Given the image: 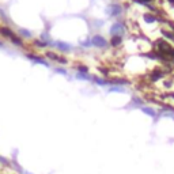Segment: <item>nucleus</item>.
Wrapping results in <instances>:
<instances>
[{
    "label": "nucleus",
    "mask_w": 174,
    "mask_h": 174,
    "mask_svg": "<svg viewBox=\"0 0 174 174\" xmlns=\"http://www.w3.org/2000/svg\"><path fill=\"white\" fill-rule=\"evenodd\" d=\"M124 31V27L121 23H114V25L112 26V29H110V33H112L113 36H117V34H120V33Z\"/></svg>",
    "instance_id": "obj_1"
},
{
    "label": "nucleus",
    "mask_w": 174,
    "mask_h": 174,
    "mask_svg": "<svg viewBox=\"0 0 174 174\" xmlns=\"http://www.w3.org/2000/svg\"><path fill=\"white\" fill-rule=\"evenodd\" d=\"M93 44L95 46H105V45H106V41H105L102 37H98L97 36V37H94V38H93Z\"/></svg>",
    "instance_id": "obj_2"
},
{
    "label": "nucleus",
    "mask_w": 174,
    "mask_h": 174,
    "mask_svg": "<svg viewBox=\"0 0 174 174\" xmlns=\"http://www.w3.org/2000/svg\"><path fill=\"white\" fill-rule=\"evenodd\" d=\"M0 33H1L3 36L8 37V38H12V37H14V33L11 31L10 29H7V27H0Z\"/></svg>",
    "instance_id": "obj_3"
},
{
    "label": "nucleus",
    "mask_w": 174,
    "mask_h": 174,
    "mask_svg": "<svg viewBox=\"0 0 174 174\" xmlns=\"http://www.w3.org/2000/svg\"><path fill=\"white\" fill-rule=\"evenodd\" d=\"M120 44H121V38H120V36H113V38H112V45H113V46H118Z\"/></svg>",
    "instance_id": "obj_4"
},
{
    "label": "nucleus",
    "mask_w": 174,
    "mask_h": 174,
    "mask_svg": "<svg viewBox=\"0 0 174 174\" xmlns=\"http://www.w3.org/2000/svg\"><path fill=\"white\" fill-rule=\"evenodd\" d=\"M29 58H31V60H34V61H37V63H41V64H45L46 65V63L42 60V58H39V57H36V56H33V55H29Z\"/></svg>",
    "instance_id": "obj_5"
},
{
    "label": "nucleus",
    "mask_w": 174,
    "mask_h": 174,
    "mask_svg": "<svg viewBox=\"0 0 174 174\" xmlns=\"http://www.w3.org/2000/svg\"><path fill=\"white\" fill-rule=\"evenodd\" d=\"M11 41H12V42H14V44H15V45H18V46H23V42H22V41H20V39H19V38H16V37H15V36H14V37H12V38H11Z\"/></svg>",
    "instance_id": "obj_6"
},
{
    "label": "nucleus",
    "mask_w": 174,
    "mask_h": 174,
    "mask_svg": "<svg viewBox=\"0 0 174 174\" xmlns=\"http://www.w3.org/2000/svg\"><path fill=\"white\" fill-rule=\"evenodd\" d=\"M162 76H163L162 72H154V75H151V79L152 80H158L159 77H162Z\"/></svg>",
    "instance_id": "obj_7"
},
{
    "label": "nucleus",
    "mask_w": 174,
    "mask_h": 174,
    "mask_svg": "<svg viewBox=\"0 0 174 174\" xmlns=\"http://www.w3.org/2000/svg\"><path fill=\"white\" fill-rule=\"evenodd\" d=\"M143 112L147 113V114H150V116H152V117L155 116V112L152 109H150V107H143Z\"/></svg>",
    "instance_id": "obj_8"
},
{
    "label": "nucleus",
    "mask_w": 174,
    "mask_h": 174,
    "mask_svg": "<svg viewBox=\"0 0 174 174\" xmlns=\"http://www.w3.org/2000/svg\"><path fill=\"white\" fill-rule=\"evenodd\" d=\"M144 19H145V22H148V23L155 22V18L152 15H144Z\"/></svg>",
    "instance_id": "obj_9"
},
{
    "label": "nucleus",
    "mask_w": 174,
    "mask_h": 174,
    "mask_svg": "<svg viewBox=\"0 0 174 174\" xmlns=\"http://www.w3.org/2000/svg\"><path fill=\"white\" fill-rule=\"evenodd\" d=\"M57 46H58V48H61L63 50H68V49H69V46H67L65 44H61V42H58Z\"/></svg>",
    "instance_id": "obj_10"
},
{
    "label": "nucleus",
    "mask_w": 174,
    "mask_h": 174,
    "mask_svg": "<svg viewBox=\"0 0 174 174\" xmlns=\"http://www.w3.org/2000/svg\"><path fill=\"white\" fill-rule=\"evenodd\" d=\"M20 33H22V36H25V37H30V31H27V30H20Z\"/></svg>",
    "instance_id": "obj_11"
},
{
    "label": "nucleus",
    "mask_w": 174,
    "mask_h": 174,
    "mask_svg": "<svg viewBox=\"0 0 174 174\" xmlns=\"http://www.w3.org/2000/svg\"><path fill=\"white\" fill-rule=\"evenodd\" d=\"M79 69H80L82 72H87V68H86V67H80V68H79Z\"/></svg>",
    "instance_id": "obj_12"
},
{
    "label": "nucleus",
    "mask_w": 174,
    "mask_h": 174,
    "mask_svg": "<svg viewBox=\"0 0 174 174\" xmlns=\"http://www.w3.org/2000/svg\"><path fill=\"white\" fill-rule=\"evenodd\" d=\"M140 1H143V3H147V1H151V0H140Z\"/></svg>",
    "instance_id": "obj_13"
},
{
    "label": "nucleus",
    "mask_w": 174,
    "mask_h": 174,
    "mask_svg": "<svg viewBox=\"0 0 174 174\" xmlns=\"http://www.w3.org/2000/svg\"><path fill=\"white\" fill-rule=\"evenodd\" d=\"M173 57H174V50H173Z\"/></svg>",
    "instance_id": "obj_14"
},
{
    "label": "nucleus",
    "mask_w": 174,
    "mask_h": 174,
    "mask_svg": "<svg viewBox=\"0 0 174 174\" xmlns=\"http://www.w3.org/2000/svg\"><path fill=\"white\" fill-rule=\"evenodd\" d=\"M171 97H173V98H174V94H173V95H171Z\"/></svg>",
    "instance_id": "obj_15"
},
{
    "label": "nucleus",
    "mask_w": 174,
    "mask_h": 174,
    "mask_svg": "<svg viewBox=\"0 0 174 174\" xmlns=\"http://www.w3.org/2000/svg\"><path fill=\"white\" fill-rule=\"evenodd\" d=\"M0 46H1V42H0Z\"/></svg>",
    "instance_id": "obj_16"
}]
</instances>
